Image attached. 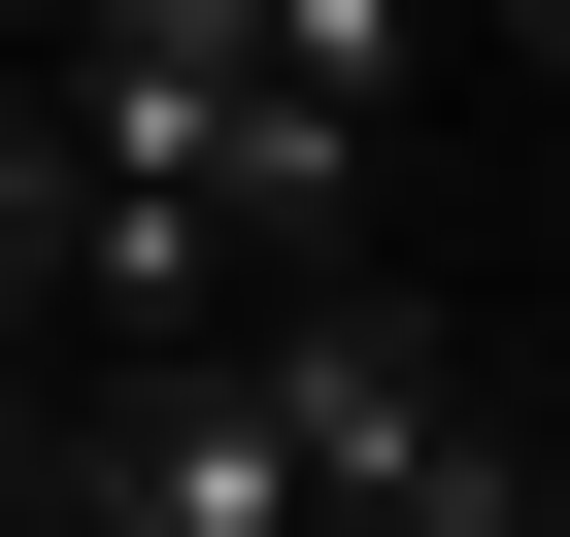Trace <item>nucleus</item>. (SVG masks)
Listing matches in <instances>:
<instances>
[{"label": "nucleus", "mask_w": 570, "mask_h": 537, "mask_svg": "<svg viewBox=\"0 0 570 537\" xmlns=\"http://www.w3.org/2000/svg\"><path fill=\"white\" fill-rule=\"evenodd\" d=\"M503 35H537V68H570V0H503Z\"/></svg>", "instance_id": "f257e3e1"}, {"label": "nucleus", "mask_w": 570, "mask_h": 537, "mask_svg": "<svg viewBox=\"0 0 570 537\" xmlns=\"http://www.w3.org/2000/svg\"><path fill=\"white\" fill-rule=\"evenodd\" d=\"M0 68H35V0H0Z\"/></svg>", "instance_id": "f03ea898"}]
</instances>
